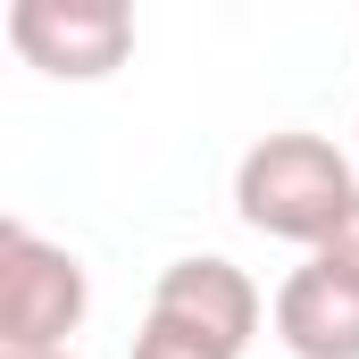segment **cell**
Segmentation results:
<instances>
[{"instance_id": "1", "label": "cell", "mask_w": 359, "mask_h": 359, "mask_svg": "<svg viewBox=\"0 0 359 359\" xmlns=\"http://www.w3.org/2000/svg\"><path fill=\"white\" fill-rule=\"evenodd\" d=\"M359 201L351 159L326 142V134H259L234 168V209L251 234L268 243H326L343 226V209Z\"/></svg>"}, {"instance_id": "2", "label": "cell", "mask_w": 359, "mask_h": 359, "mask_svg": "<svg viewBox=\"0 0 359 359\" xmlns=\"http://www.w3.org/2000/svg\"><path fill=\"white\" fill-rule=\"evenodd\" d=\"M84 309H92L84 259L8 217L0 226V351H67Z\"/></svg>"}, {"instance_id": "3", "label": "cell", "mask_w": 359, "mask_h": 359, "mask_svg": "<svg viewBox=\"0 0 359 359\" xmlns=\"http://www.w3.org/2000/svg\"><path fill=\"white\" fill-rule=\"evenodd\" d=\"M8 42L25 67H42L59 84H100L134 50V8L126 0H17Z\"/></svg>"}, {"instance_id": "4", "label": "cell", "mask_w": 359, "mask_h": 359, "mask_svg": "<svg viewBox=\"0 0 359 359\" xmlns=\"http://www.w3.org/2000/svg\"><path fill=\"white\" fill-rule=\"evenodd\" d=\"M151 318H168L184 334H201V343H217V351H251V334H259V284L234 268V259H217V251H192L176 268H159L151 284Z\"/></svg>"}, {"instance_id": "5", "label": "cell", "mask_w": 359, "mask_h": 359, "mask_svg": "<svg viewBox=\"0 0 359 359\" xmlns=\"http://www.w3.org/2000/svg\"><path fill=\"white\" fill-rule=\"evenodd\" d=\"M276 343L292 359H359V276L326 268H292L276 284Z\"/></svg>"}, {"instance_id": "6", "label": "cell", "mask_w": 359, "mask_h": 359, "mask_svg": "<svg viewBox=\"0 0 359 359\" xmlns=\"http://www.w3.org/2000/svg\"><path fill=\"white\" fill-rule=\"evenodd\" d=\"M134 359H234V351L184 334V326H168V318H142V326H134Z\"/></svg>"}, {"instance_id": "7", "label": "cell", "mask_w": 359, "mask_h": 359, "mask_svg": "<svg viewBox=\"0 0 359 359\" xmlns=\"http://www.w3.org/2000/svg\"><path fill=\"white\" fill-rule=\"evenodd\" d=\"M309 259H326V268L359 276V201H351V209H343V226H334V234H326V243H318Z\"/></svg>"}, {"instance_id": "8", "label": "cell", "mask_w": 359, "mask_h": 359, "mask_svg": "<svg viewBox=\"0 0 359 359\" xmlns=\"http://www.w3.org/2000/svg\"><path fill=\"white\" fill-rule=\"evenodd\" d=\"M0 359H76V351H0Z\"/></svg>"}]
</instances>
